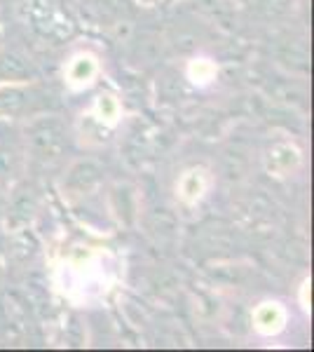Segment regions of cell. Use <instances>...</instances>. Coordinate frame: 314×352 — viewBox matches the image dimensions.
I'll return each mask as SVG.
<instances>
[{"mask_svg": "<svg viewBox=\"0 0 314 352\" xmlns=\"http://www.w3.org/2000/svg\"><path fill=\"white\" fill-rule=\"evenodd\" d=\"M101 174H104V169H101L96 162L80 160L68 169L66 179H64V190L71 197L89 195V192L101 184Z\"/></svg>", "mask_w": 314, "mask_h": 352, "instance_id": "ba28073f", "label": "cell"}, {"mask_svg": "<svg viewBox=\"0 0 314 352\" xmlns=\"http://www.w3.org/2000/svg\"><path fill=\"white\" fill-rule=\"evenodd\" d=\"M186 76L195 87H207V85L214 82L216 76H218V66L211 59H207V56H195V59L188 61Z\"/></svg>", "mask_w": 314, "mask_h": 352, "instance_id": "8fae6325", "label": "cell"}, {"mask_svg": "<svg viewBox=\"0 0 314 352\" xmlns=\"http://www.w3.org/2000/svg\"><path fill=\"white\" fill-rule=\"evenodd\" d=\"M28 144L38 155H54L64 148V132H61V122L54 118H38L26 129Z\"/></svg>", "mask_w": 314, "mask_h": 352, "instance_id": "5b68a950", "label": "cell"}, {"mask_svg": "<svg viewBox=\"0 0 314 352\" xmlns=\"http://www.w3.org/2000/svg\"><path fill=\"white\" fill-rule=\"evenodd\" d=\"M99 76H101L99 56L94 52H87V50L73 54L64 68V82L71 92H85V89H89L99 80Z\"/></svg>", "mask_w": 314, "mask_h": 352, "instance_id": "7a4b0ae2", "label": "cell"}, {"mask_svg": "<svg viewBox=\"0 0 314 352\" xmlns=\"http://www.w3.org/2000/svg\"><path fill=\"white\" fill-rule=\"evenodd\" d=\"M3 41H5V31H3V16H0V50H3Z\"/></svg>", "mask_w": 314, "mask_h": 352, "instance_id": "5bb4252c", "label": "cell"}, {"mask_svg": "<svg viewBox=\"0 0 314 352\" xmlns=\"http://www.w3.org/2000/svg\"><path fill=\"white\" fill-rule=\"evenodd\" d=\"M310 287L312 282L310 280H302V285L298 289V298H300V308L305 312H310Z\"/></svg>", "mask_w": 314, "mask_h": 352, "instance_id": "7c38bea8", "label": "cell"}, {"mask_svg": "<svg viewBox=\"0 0 314 352\" xmlns=\"http://www.w3.org/2000/svg\"><path fill=\"white\" fill-rule=\"evenodd\" d=\"M21 12L28 28L52 45L71 43L78 33V21L68 12L64 0H24Z\"/></svg>", "mask_w": 314, "mask_h": 352, "instance_id": "6da1fadb", "label": "cell"}, {"mask_svg": "<svg viewBox=\"0 0 314 352\" xmlns=\"http://www.w3.org/2000/svg\"><path fill=\"white\" fill-rule=\"evenodd\" d=\"M36 99L33 82H0V120H19Z\"/></svg>", "mask_w": 314, "mask_h": 352, "instance_id": "277c9868", "label": "cell"}, {"mask_svg": "<svg viewBox=\"0 0 314 352\" xmlns=\"http://www.w3.org/2000/svg\"><path fill=\"white\" fill-rule=\"evenodd\" d=\"M211 186V174L207 167H190L176 181V195L179 200L188 204V207H195L204 200V195L209 192Z\"/></svg>", "mask_w": 314, "mask_h": 352, "instance_id": "9c48e42d", "label": "cell"}, {"mask_svg": "<svg viewBox=\"0 0 314 352\" xmlns=\"http://www.w3.org/2000/svg\"><path fill=\"white\" fill-rule=\"evenodd\" d=\"M136 5H141V8H157L162 0H134Z\"/></svg>", "mask_w": 314, "mask_h": 352, "instance_id": "4fadbf2b", "label": "cell"}, {"mask_svg": "<svg viewBox=\"0 0 314 352\" xmlns=\"http://www.w3.org/2000/svg\"><path fill=\"white\" fill-rule=\"evenodd\" d=\"M0 82H36V71L19 54L0 50Z\"/></svg>", "mask_w": 314, "mask_h": 352, "instance_id": "30bf717a", "label": "cell"}, {"mask_svg": "<svg viewBox=\"0 0 314 352\" xmlns=\"http://www.w3.org/2000/svg\"><path fill=\"white\" fill-rule=\"evenodd\" d=\"M289 312L279 300H262L251 312V324H254L256 333L265 338L279 336L287 329Z\"/></svg>", "mask_w": 314, "mask_h": 352, "instance_id": "52a82bcc", "label": "cell"}, {"mask_svg": "<svg viewBox=\"0 0 314 352\" xmlns=\"http://www.w3.org/2000/svg\"><path fill=\"white\" fill-rule=\"evenodd\" d=\"M82 118H85V122L94 124L96 136H99L96 144H101V141H106L108 134L117 127L120 120H122V104H120V99L113 92H101L94 99L92 111Z\"/></svg>", "mask_w": 314, "mask_h": 352, "instance_id": "3957f363", "label": "cell"}, {"mask_svg": "<svg viewBox=\"0 0 314 352\" xmlns=\"http://www.w3.org/2000/svg\"><path fill=\"white\" fill-rule=\"evenodd\" d=\"M302 151L291 141H277L265 153V169L275 179H289L300 169Z\"/></svg>", "mask_w": 314, "mask_h": 352, "instance_id": "8992f818", "label": "cell"}]
</instances>
